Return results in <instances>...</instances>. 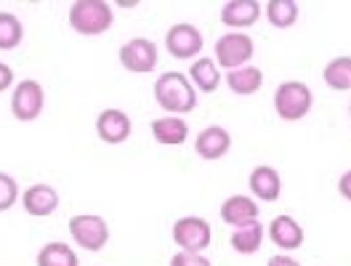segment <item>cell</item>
I'll use <instances>...</instances> for the list:
<instances>
[{
  "instance_id": "17",
  "label": "cell",
  "mask_w": 351,
  "mask_h": 266,
  "mask_svg": "<svg viewBox=\"0 0 351 266\" xmlns=\"http://www.w3.org/2000/svg\"><path fill=\"white\" fill-rule=\"evenodd\" d=\"M189 80H192L195 90H202V93H213V90H219V86H221V80H223V77H221L216 59L199 56L197 62H192V69H189Z\"/></svg>"
},
{
  "instance_id": "15",
  "label": "cell",
  "mask_w": 351,
  "mask_h": 266,
  "mask_svg": "<svg viewBox=\"0 0 351 266\" xmlns=\"http://www.w3.org/2000/svg\"><path fill=\"white\" fill-rule=\"evenodd\" d=\"M221 219L234 229L250 221H258V202L253 197H245V195H232L221 205Z\"/></svg>"
},
{
  "instance_id": "18",
  "label": "cell",
  "mask_w": 351,
  "mask_h": 266,
  "mask_svg": "<svg viewBox=\"0 0 351 266\" xmlns=\"http://www.w3.org/2000/svg\"><path fill=\"white\" fill-rule=\"evenodd\" d=\"M226 86L232 88V93H237V96H253V93H258L263 86V72L258 66H240V69H232V72H226Z\"/></svg>"
},
{
  "instance_id": "23",
  "label": "cell",
  "mask_w": 351,
  "mask_h": 266,
  "mask_svg": "<svg viewBox=\"0 0 351 266\" xmlns=\"http://www.w3.org/2000/svg\"><path fill=\"white\" fill-rule=\"evenodd\" d=\"M325 83L332 90H349L351 88V56H335L325 64L322 72Z\"/></svg>"
},
{
  "instance_id": "19",
  "label": "cell",
  "mask_w": 351,
  "mask_h": 266,
  "mask_svg": "<svg viewBox=\"0 0 351 266\" xmlns=\"http://www.w3.org/2000/svg\"><path fill=\"white\" fill-rule=\"evenodd\" d=\"M152 136L160 144H168V147H178L186 141L189 136V125L176 117V114H165V117H157L152 123Z\"/></svg>"
},
{
  "instance_id": "22",
  "label": "cell",
  "mask_w": 351,
  "mask_h": 266,
  "mask_svg": "<svg viewBox=\"0 0 351 266\" xmlns=\"http://www.w3.org/2000/svg\"><path fill=\"white\" fill-rule=\"evenodd\" d=\"M38 266H80V258L66 243H48L38 253Z\"/></svg>"
},
{
  "instance_id": "25",
  "label": "cell",
  "mask_w": 351,
  "mask_h": 266,
  "mask_svg": "<svg viewBox=\"0 0 351 266\" xmlns=\"http://www.w3.org/2000/svg\"><path fill=\"white\" fill-rule=\"evenodd\" d=\"M16 200H19V184H16V178L8 176V173H0V213L8 210V208H14Z\"/></svg>"
},
{
  "instance_id": "28",
  "label": "cell",
  "mask_w": 351,
  "mask_h": 266,
  "mask_svg": "<svg viewBox=\"0 0 351 266\" xmlns=\"http://www.w3.org/2000/svg\"><path fill=\"white\" fill-rule=\"evenodd\" d=\"M338 192H341V197L351 202V171H346L343 176L338 178Z\"/></svg>"
},
{
  "instance_id": "7",
  "label": "cell",
  "mask_w": 351,
  "mask_h": 266,
  "mask_svg": "<svg viewBox=\"0 0 351 266\" xmlns=\"http://www.w3.org/2000/svg\"><path fill=\"white\" fill-rule=\"evenodd\" d=\"M173 240L181 250L186 253H202L210 240H213V232H210V223L199 216H184L173 223Z\"/></svg>"
},
{
  "instance_id": "11",
  "label": "cell",
  "mask_w": 351,
  "mask_h": 266,
  "mask_svg": "<svg viewBox=\"0 0 351 266\" xmlns=\"http://www.w3.org/2000/svg\"><path fill=\"white\" fill-rule=\"evenodd\" d=\"M261 16V3L258 0H229L221 8V22L232 27L234 32H242L245 27H253Z\"/></svg>"
},
{
  "instance_id": "10",
  "label": "cell",
  "mask_w": 351,
  "mask_h": 266,
  "mask_svg": "<svg viewBox=\"0 0 351 266\" xmlns=\"http://www.w3.org/2000/svg\"><path fill=\"white\" fill-rule=\"evenodd\" d=\"M131 131V117L123 110H104L96 117V133L104 144H123L128 141Z\"/></svg>"
},
{
  "instance_id": "21",
  "label": "cell",
  "mask_w": 351,
  "mask_h": 266,
  "mask_svg": "<svg viewBox=\"0 0 351 266\" xmlns=\"http://www.w3.org/2000/svg\"><path fill=\"white\" fill-rule=\"evenodd\" d=\"M298 14H301V8H298L295 0H269L266 3V19L277 29L293 27V24L298 22Z\"/></svg>"
},
{
  "instance_id": "27",
  "label": "cell",
  "mask_w": 351,
  "mask_h": 266,
  "mask_svg": "<svg viewBox=\"0 0 351 266\" xmlns=\"http://www.w3.org/2000/svg\"><path fill=\"white\" fill-rule=\"evenodd\" d=\"M11 86H14V69L0 62V93H3V90H8Z\"/></svg>"
},
{
  "instance_id": "5",
  "label": "cell",
  "mask_w": 351,
  "mask_h": 266,
  "mask_svg": "<svg viewBox=\"0 0 351 266\" xmlns=\"http://www.w3.org/2000/svg\"><path fill=\"white\" fill-rule=\"evenodd\" d=\"M256 45L245 32H226L216 40V64L223 69H240L247 66V62L253 59Z\"/></svg>"
},
{
  "instance_id": "1",
  "label": "cell",
  "mask_w": 351,
  "mask_h": 266,
  "mask_svg": "<svg viewBox=\"0 0 351 266\" xmlns=\"http://www.w3.org/2000/svg\"><path fill=\"white\" fill-rule=\"evenodd\" d=\"M154 99L168 114H186L197 107V90L192 86V80L181 72H162L154 80Z\"/></svg>"
},
{
  "instance_id": "26",
  "label": "cell",
  "mask_w": 351,
  "mask_h": 266,
  "mask_svg": "<svg viewBox=\"0 0 351 266\" xmlns=\"http://www.w3.org/2000/svg\"><path fill=\"white\" fill-rule=\"evenodd\" d=\"M171 266H213L202 253H186V250H178L173 258H171Z\"/></svg>"
},
{
  "instance_id": "24",
  "label": "cell",
  "mask_w": 351,
  "mask_h": 266,
  "mask_svg": "<svg viewBox=\"0 0 351 266\" xmlns=\"http://www.w3.org/2000/svg\"><path fill=\"white\" fill-rule=\"evenodd\" d=\"M24 40V27L16 14L0 11V51H14Z\"/></svg>"
},
{
  "instance_id": "30",
  "label": "cell",
  "mask_w": 351,
  "mask_h": 266,
  "mask_svg": "<svg viewBox=\"0 0 351 266\" xmlns=\"http://www.w3.org/2000/svg\"><path fill=\"white\" fill-rule=\"evenodd\" d=\"M349 117H351V101H349Z\"/></svg>"
},
{
  "instance_id": "4",
  "label": "cell",
  "mask_w": 351,
  "mask_h": 266,
  "mask_svg": "<svg viewBox=\"0 0 351 266\" xmlns=\"http://www.w3.org/2000/svg\"><path fill=\"white\" fill-rule=\"evenodd\" d=\"M69 234L77 243V247L99 253L104 250V245L110 243V226L101 216H90V213H80L69 219Z\"/></svg>"
},
{
  "instance_id": "29",
  "label": "cell",
  "mask_w": 351,
  "mask_h": 266,
  "mask_svg": "<svg viewBox=\"0 0 351 266\" xmlns=\"http://www.w3.org/2000/svg\"><path fill=\"white\" fill-rule=\"evenodd\" d=\"M266 266H301V264H298L293 256H285V253H280V256H271Z\"/></svg>"
},
{
  "instance_id": "16",
  "label": "cell",
  "mask_w": 351,
  "mask_h": 266,
  "mask_svg": "<svg viewBox=\"0 0 351 266\" xmlns=\"http://www.w3.org/2000/svg\"><path fill=\"white\" fill-rule=\"evenodd\" d=\"M269 237L282 250H298L304 245V229L293 216H277L269 223Z\"/></svg>"
},
{
  "instance_id": "6",
  "label": "cell",
  "mask_w": 351,
  "mask_h": 266,
  "mask_svg": "<svg viewBox=\"0 0 351 266\" xmlns=\"http://www.w3.org/2000/svg\"><path fill=\"white\" fill-rule=\"evenodd\" d=\"M45 107V90L38 80H22L11 93V112L16 120L32 123L40 117Z\"/></svg>"
},
{
  "instance_id": "2",
  "label": "cell",
  "mask_w": 351,
  "mask_h": 266,
  "mask_svg": "<svg viewBox=\"0 0 351 266\" xmlns=\"http://www.w3.org/2000/svg\"><path fill=\"white\" fill-rule=\"evenodd\" d=\"M114 24V11L107 0H77L69 5V27L77 35H104Z\"/></svg>"
},
{
  "instance_id": "13",
  "label": "cell",
  "mask_w": 351,
  "mask_h": 266,
  "mask_svg": "<svg viewBox=\"0 0 351 266\" xmlns=\"http://www.w3.org/2000/svg\"><path fill=\"white\" fill-rule=\"evenodd\" d=\"M247 186L253 192V197L261 202H274L282 195V178L271 165H258L253 168V173L247 178Z\"/></svg>"
},
{
  "instance_id": "8",
  "label": "cell",
  "mask_w": 351,
  "mask_h": 266,
  "mask_svg": "<svg viewBox=\"0 0 351 266\" xmlns=\"http://www.w3.org/2000/svg\"><path fill=\"white\" fill-rule=\"evenodd\" d=\"M120 64L125 66L133 75H147L157 66V45L149 38H133L120 48Z\"/></svg>"
},
{
  "instance_id": "3",
  "label": "cell",
  "mask_w": 351,
  "mask_h": 266,
  "mask_svg": "<svg viewBox=\"0 0 351 266\" xmlns=\"http://www.w3.org/2000/svg\"><path fill=\"white\" fill-rule=\"evenodd\" d=\"M311 104H314L311 88L301 80H287L274 90V112L287 123L304 120L311 110Z\"/></svg>"
},
{
  "instance_id": "9",
  "label": "cell",
  "mask_w": 351,
  "mask_h": 266,
  "mask_svg": "<svg viewBox=\"0 0 351 266\" xmlns=\"http://www.w3.org/2000/svg\"><path fill=\"white\" fill-rule=\"evenodd\" d=\"M165 48L173 59H195L202 51V32L195 24H173L165 32Z\"/></svg>"
},
{
  "instance_id": "20",
  "label": "cell",
  "mask_w": 351,
  "mask_h": 266,
  "mask_svg": "<svg viewBox=\"0 0 351 266\" xmlns=\"http://www.w3.org/2000/svg\"><path fill=\"white\" fill-rule=\"evenodd\" d=\"M263 234L266 229L261 226V221H250L245 226H237L232 232V247L240 253V256H253L263 243Z\"/></svg>"
},
{
  "instance_id": "12",
  "label": "cell",
  "mask_w": 351,
  "mask_h": 266,
  "mask_svg": "<svg viewBox=\"0 0 351 266\" xmlns=\"http://www.w3.org/2000/svg\"><path fill=\"white\" fill-rule=\"evenodd\" d=\"M22 205L27 210V216L45 219L59 208V192L53 186H48V184H32L22 195Z\"/></svg>"
},
{
  "instance_id": "14",
  "label": "cell",
  "mask_w": 351,
  "mask_h": 266,
  "mask_svg": "<svg viewBox=\"0 0 351 266\" xmlns=\"http://www.w3.org/2000/svg\"><path fill=\"white\" fill-rule=\"evenodd\" d=\"M229 147H232V136L221 125H210V128L199 131L197 141H195V152L202 160H221L229 152Z\"/></svg>"
}]
</instances>
